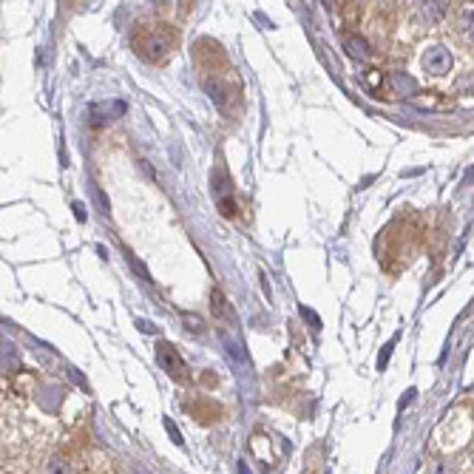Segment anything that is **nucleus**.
I'll return each instance as SVG.
<instances>
[{"mask_svg":"<svg viewBox=\"0 0 474 474\" xmlns=\"http://www.w3.org/2000/svg\"><path fill=\"white\" fill-rule=\"evenodd\" d=\"M176 46H179V32L170 23H139L131 32V49L137 52V57L154 66L165 63Z\"/></svg>","mask_w":474,"mask_h":474,"instance_id":"1","label":"nucleus"},{"mask_svg":"<svg viewBox=\"0 0 474 474\" xmlns=\"http://www.w3.org/2000/svg\"><path fill=\"white\" fill-rule=\"evenodd\" d=\"M193 63L199 66L204 80H210V77H219V66H227V57H224V49L216 40L204 37L193 46Z\"/></svg>","mask_w":474,"mask_h":474,"instance_id":"2","label":"nucleus"},{"mask_svg":"<svg viewBox=\"0 0 474 474\" xmlns=\"http://www.w3.org/2000/svg\"><path fill=\"white\" fill-rule=\"evenodd\" d=\"M156 361H159V366L165 369V375L170 378V381H176V383H187L190 381V369H187V364H185V358L176 352V347H170L168 341H159L156 344Z\"/></svg>","mask_w":474,"mask_h":474,"instance_id":"3","label":"nucleus"},{"mask_svg":"<svg viewBox=\"0 0 474 474\" xmlns=\"http://www.w3.org/2000/svg\"><path fill=\"white\" fill-rule=\"evenodd\" d=\"M423 69L432 74V77H440V74H446L449 71V66H451V57H449V52L446 49H429L426 54H423Z\"/></svg>","mask_w":474,"mask_h":474,"instance_id":"4","label":"nucleus"},{"mask_svg":"<svg viewBox=\"0 0 474 474\" xmlns=\"http://www.w3.org/2000/svg\"><path fill=\"white\" fill-rule=\"evenodd\" d=\"M210 307H213V316L219 318V324H221V321L236 324V313H233V307L227 304V299H224L221 290H213V296H210Z\"/></svg>","mask_w":474,"mask_h":474,"instance_id":"5","label":"nucleus"},{"mask_svg":"<svg viewBox=\"0 0 474 474\" xmlns=\"http://www.w3.org/2000/svg\"><path fill=\"white\" fill-rule=\"evenodd\" d=\"M49 474H69V463L63 457H52L49 463Z\"/></svg>","mask_w":474,"mask_h":474,"instance_id":"6","label":"nucleus"},{"mask_svg":"<svg viewBox=\"0 0 474 474\" xmlns=\"http://www.w3.org/2000/svg\"><path fill=\"white\" fill-rule=\"evenodd\" d=\"M182 318L187 321V330H196V333H202V330H204V327H202V318H196V316H187V313H185Z\"/></svg>","mask_w":474,"mask_h":474,"instance_id":"7","label":"nucleus"}]
</instances>
